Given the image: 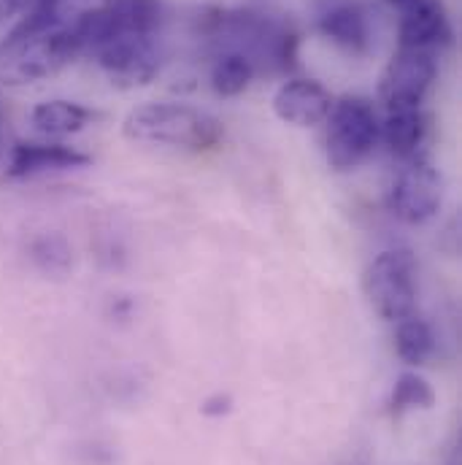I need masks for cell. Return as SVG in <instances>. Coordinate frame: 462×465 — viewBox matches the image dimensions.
I'll use <instances>...</instances> for the list:
<instances>
[{"label": "cell", "mask_w": 462, "mask_h": 465, "mask_svg": "<svg viewBox=\"0 0 462 465\" xmlns=\"http://www.w3.org/2000/svg\"><path fill=\"white\" fill-rule=\"evenodd\" d=\"M325 130V154L336 171H349L359 165L378 143V114L357 95H347L333 104Z\"/></svg>", "instance_id": "4"}, {"label": "cell", "mask_w": 462, "mask_h": 465, "mask_svg": "<svg viewBox=\"0 0 462 465\" xmlns=\"http://www.w3.org/2000/svg\"><path fill=\"white\" fill-rule=\"evenodd\" d=\"M22 14H60V0H16Z\"/></svg>", "instance_id": "20"}, {"label": "cell", "mask_w": 462, "mask_h": 465, "mask_svg": "<svg viewBox=\"0 0 462 465\" xmlns=\"http://www.w3.org/2000/svg\"><path fill=\"white\" fill-rule=\"evenodd\" d=\"M387 3H392V5H395V8H400V5H406V3H408V0H387Z\"/></svg>", "instance_id": "22"}, {"label": "cell", "mask_w": 462, "mask_h": 465, "mask_svg": "<svg viewBox=\"0 0 462 465\" xmlns=\"http://www.w3.org/2000/svg\"><path fill=\"white\" fill-rule=\"evenodd\" d=\"M254 79V63L241 52H225L211 65V87L222 98H235L249 90Z\"/></svg>", "instance_id": "15"}, {"label": "cell", "mask_w": 462, "mask_h": 465, "mask_svg": "<svg viewBox=\"0 0 462 465\" xmlns=\"http://www.w3.org/2000/svg\"><path fill=\"white\" fill-rule=\"evenodd\" d=\"M425 133H428V119H425L419 106L387 109L384 122L378 124V138L400 160L414 157L419 152V146L425 141Z\"/></svg>", "instance_id": "12"}, {"label": "cell", "mask_w": 462, "mask_h": 465, "mask_svg": "<svg viewBox=\"0 0 462 465\" xmlns=\"http://www.w3.org/2000/svg\"><path fill=\"white\" fill-rule=\"evenodd\" d=\"M333 104L330 90L317 79H290L273 95V114L295 127H317L328 119Z\"/></svg>", "instance_id": "8"}, {"label": "cell", "mask_w": 462, "mask_h": 465, "mask_svg": "<svg viewBox=\"0 0 462 465\" xmlns=\"http://www.w3.org/2000/svg\"><path fill=\"white\" fill-rule=\"evenodd\" d=\"M362 290L376 314L387 322H400L417 312V262L408 249H387L376 254L365 273Z\"/></svg>", "instance_id": "3"}, {"label": "cell", "mask_w": 462, "mask_h": 465, "mask_svg": "<svg viewBox=\"0 0 462 465\" xmlns=\"http://www.w3.org/2000/svg\"><path fill=\"white\" fill-rule=\"evenodd\" d=\"M122 133L141 143H165L190 152L214 149L225 138L222 122L184 104H143L122 122Z\"/></svg>", "instance_id": "2"}, {"label": "cell", "mask_w": 462, "mask_h": 465, "mask_svg": "<svg viewBox=\"0 0 462 465\" xmlns=\"http://www.w3.org/2000/svg\"><path fill=\"white\" fill-rule=\"evenodd\" d=\"M400 11V46L436 52L452 41V25L441 0H408Z\"/></svg>", "instance_id": "9"}, {"label": "cell", "mask_w": 462, "mask_h": 465, "mask_svg": "<svg viewBox=\"0 0 462 465\" xmlns=\"http://www.w3.org/2000/svg\"><path fill=\"white\" fill-rule=\"evenodd\" d=\"M90 165V154L65 146V143H49V141H19L11 149L5 176L8 179H30L41 173H54V171H76Z\"/></svg>", "instance_id": "10"}, {"label": "cell", "mask_w": 462, "mask_h": 465, "mask_svg": "<svg viewBox=\"0 0 462 465\" xmlns=\"http://www.w3.org/2000/svg\"><path fill=\"white\" fill-rule=\"evenodd\" d=\"M30 260L38 271L49 273V276H63L74 257H71V243L60 235V232H44L38 238H33L30 243Z\"/></svg>", "instance_id": "18"}, {"label": "cell", "mask_w": 462, "mask_h": 465, "mask_svg": "<svg viewBox=\"0 0 462 465\" xmlns=\"http://www.w3.org/2000/svg\"><path fill=\"white\" fill-rule=\"evenodd\" d=\"M82 54L71 25L60 14H22L0 41V79L5 84H33L68 68Z\"/></svg>", "instance_id": "1"}, {"label": "cell", "mask_w": 462, "mask_h": 465, "mask_svg": "<svg viewBox=\"0 0 462 465\" xmlns=\"http://www.w3.org/2000/svg\"><path fill=\"white\" fill-rule=\"evenodd\" d=\"M201 411H203L206 417H225V414H231L232 411V398L231 395L217 392V395H211V398L203 401Z\"/></svg>", "instance_id": "19"}, {"label": "cell", "mask_w": 462, "mask_h": 465, "mask_svg": "<svg viewBox=\"0 0 462 465\" xmlns=\"http://www.w3.org/2000/svg\"><path fill=\"white\" fill-rule=\"evenodd\" d=\"M444 201V179L430 165V160L414 154L403 160L392 187H389V212L406 225L430 223Z\"/></svg>", "instance_id": "5"}, {"label": "cell", "mask_w": 462, "mask_h": 465, "mask_svg": "<svg viewBox=\"0 0 462 465\" xmlns=\"http://www.w3.org/2000/svg\"><path fill=\"white\" fill-rule=\"evenodd\" d=\"M119 33L152 35L160 25V0H109Z\"/></svg>", "instance_id": "17"}, {"label": "cell", "mask_w": 462, "mask_h": 465, "mask_svg": "<svg viewBox=\"0 0 462 465\" xmlns=\"http://www.w3.org/2000/svg\"><path fill=\"white\" fill-rule=\"evenodd\" d=\"M95 112H90L87 106L76 104V101H63V98H54V101H44L38 104L33 112H30V124L46 135V138H63V135H74V133H82L93 119Z\"/></svg>", "instance_id": "13"}, {"label": "cell", "mask_w": 462, "mask_h": 465, "mask_svg": "<svg viewBox=\"0 0 462 465\" xmlns=\"http://www.w3.org/2000/svg\"><path fill=\"white\" fill-rule=\"evenodd\" d=\"M319 30L336 46L351 54H365L370 46V27L362 5L357 3H336L319 16Z\"/></svg>", "instance_id": "11"}, {"label": "cell", "mask_w": 462, "mask_h": 465, "mask_svg": "<svg viewBox=\"0 0 462 465\" xmlns=\"http://www.w3.org/2000/svg\"><path fill=\"white\" fill-rule=\"evenodd\" d=\"M16 11H19V3L16 0H0V25L8 22Z\"/></svg>", "instance_id": "21"}, {"label": "cell", "mask_w": 462, "mask_h": 465, "mask_svg": "<svg viewBox=\"0 0 462 465\" xmlns=\"http://www.w3.org/2000/svg\"><path fill=\"white\" fill-rule=\"evenodd\" d=\"M436 76H438L436 52L398 46V52L387 63L381 82H378L384 106L387 109H400V106L422 109V101L428 98Z\"/></svg>", "instance_id": "6"}, {"label": "cell", "mask_w": 462, "mask_h": 465, "mask_svg": "<svg viewBox=\"0 0 462 465\" xmlns=\"http://www.w3.org/2000/svg\"><path fill=\"white\" fill-rule=\"evenodd\" d=\"M395 351L406 365H425L436 351V333L430 322L417 314L395 322Z\"/></svg>", "instance_id": "14"}, {"label": "cell", "mask_w": 462, "mask_h": 465, "mask_svg": "<svg viewBox=\"0 0 462 465\" xmlns=\"http://www.w3.org/2000/svg\"><path fill=\"white\" fill-rule=\"evenodd\" d=\"M101 71L119 90H138L152 84L160 71V57L152 44V35L116 33L98 52H93Z\"/></svg>", "instance_id": "7"}, {"label": "cell", "mask_w": 462, "mask_h": 465, "mask_svg": "<svg viewBox=\"0 0 462 465\" xmlns=\"http://www.w3.org/2000/svg\"><path fill=\"white\" fill-rule=\"evenodd\" d=\"M433 406H436V390L425 376H419L417 371H406L398 376L389 395V411L395 417L406 411H428Z\"/></svg>", "instance_id": "16"}]
</instances>
